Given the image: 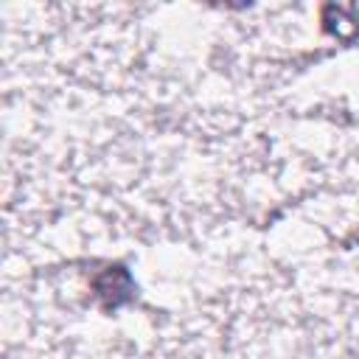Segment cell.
I'll return each instance as SVG.
<instances>
[{
	"label": "cell",
	"mask_w": 359,
	"mask_h": 359,
	"mask_svg": "<svg viewBox=\"0 0 359 359\" xmlns=\"http://www.w3.org/2000/svg\"><path fill=\"white\" fill-rule=\"evenodd\" d=\"M95 294H98V300H101L104 309H118V306L129 303L132 294H135L132 275H129L123 266H109V269H104V272L95 278Z\"/></svg>",
	"instance_id": "1"
},
{
	"label": "cell",
	"mask_w": 359,
	"mask_h": 359,
	"mask_svg": "<svg viewBox=\"0 0 359 359\" xmlns=\"http://www.w3.org/2000/svg\"><path fill=\"white\" fill-rule=\"evenodd\" d=\"M323 31L337 36V39H356L359 36V3L353 6H337L328 3L323 6Z\"/></svg>",
	"instance_id": "2"
}]
</instances>
